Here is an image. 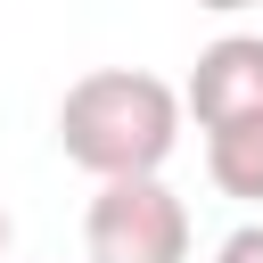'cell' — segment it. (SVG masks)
Returning a JSON list of instances; mask_svg holds the SVG:
<instances>
[{
  "label": "cell",
  "mask_w": 263,
  "mask_h": 263,
  "mask_svg": "<svg viewBox=\"0 0 263 263\" xmlns=\"http://www.w3.org/2000/svg\"><path fill=\"white\" fill-rule=\"evenodd\" d=\"M58 148L90 181L164 173V156L181 148V90L156 82V74H140V66H99V74L66 82V99H58Z\"/></svg>",
  "instance_id": "cell-1"
},
{
  "label": "cell",
  "mask_w": 263,
  "mask_h": 263,
  "mask_svg": "<svg viewBox=\"0 0 263 263\" xmlns=\"http://www.w3.org/2000/svg\"><path fill=\"white\" fill-rule=\"evenodd\" d=\"M205 173H214V189H222V197L263 205V115L205 123Z\"/></svg>",
  "instance_id": "cell-4"
},
{
  "label": "cell",
  "mask_w": 263,
  "mask_h": 263,
  "mask_svg": "<svg viewBox=\"0 0 263 263\" xmlns=\"http://www.w3.org/2000/svg\"><path fill=\"white\" fill-rule=\"evenodd\" d=\"M214 263H263V222H238V230L214 247Z\"/></svg>",
  "instance_id": "cell-5"
},
{
  "label": "cell",
  "mask_w": 263,
  "mask_h": 263,
  "mask_svg": "<svg viewBox=\"0 0 263 263\" xmlns=\"http://www.w3.org/2000/svg\"><path fill=\"white\" fill-rule=\"evenodd\" d=\"M0 263H8V205H0Z\"/></svg>",
  "instance_id": "cell-7"
},
{
  "label": "cell",
  "mask_w": 263,
  "mask_h": 263,
  "mask_svg": "<svg viewBox=\"0 0 263 263\" xmlns=\"http://www.w3.org/2000/svg\"><path fill=\"white\" fill-rule=\"evenodd\" d=\"M197 8H214V16H238V8H255V0H197Z\"/></svg>",
  "instance_id": "cell-6"
},
{
  "label": "cell",
  "mask_w": 263,
  "mask_h": 263,
  "mask_svg": "<svg viewBox=\"0 0 263 263\" xmlns=\"http://www.w3.org/2000/svg\"><path fill=\"white\" fill-rule=\"evenodd\" d=\"M82 255L90 263H189V205L164 189V173L99 181L82 214Z\"/></svg>",
  "instance_id": "cell-2"
},
{
  "label": "cell",
  "mask_w": 263,
  "mask_h": 263,
  "mask_svg": "<svg viewBox=\"0 0 263 263\" xmlns=\"http://www.w3.org/2000/svg\"><path fill=\"white\" fill-rule=\"evenodd\" d=\"M181 115L205 123H230V115H263V33H222L197 49L189 82H181Z\"/></svg>",
  "instance_id": "cell-3"
}]
</instances>
